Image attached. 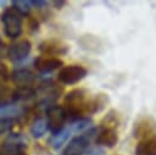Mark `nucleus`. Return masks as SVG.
Masks as SVG:
<instances>
[{"instance_id": "6", "label": "nucleus", "mask_w": 156, "mask_h": 155, "mask_svg": "<svg viewBox=\"0 0 156 155\" xmlns=\"http://www.w3.org/2000/svg\"><path fill=\"white\" fill-rule=\"evenodd\" d=\"M89 144L90 140L87 138L85 134L73 137L63 149L62 155H83L89 148Z\"/></svg>"}, {"instance_id": "1", "label": "nucleus", "mask_w": 156, "mask_h": 155, "mask_svg": "<svg viewBox=\"0 0 156 155\" xmlns=\"http://www.w3.org/2000/svg\"><path fill=\"white\" fill-rule=\"evenodd\" d=\"M1 22L6 37L16 39L22 33V18L13 9H7L1 15Z\"/></svg>"}, {"instance_id": "10", "label": "nucleus", "mask_w": 156, "mask_h": 155, "mask_svg": "<svg viewBox=\"0 0 156 155\" xmlns=\"http://www.w3.org/2000/svg\"><path fill=\"white\" fill-rule=\"evenodd\" d=\"M34 66L43 73H49L62 66V61L57 57H38L34 61Z\"/></svg>"}, {"instance_id": "2", "label": "nucleus", "mask_w": 156, "mask_h": 155, "mask_svg": "<svg viewBox=\"0 0 156 155\" xmlns=\"http://www.w3.org/2000/svg\"><path fill=\"white\" fill-rule=\"evenodd\" d=\"M66 120H67V115H66V111L62 106L54 105L46 110L48 129H50L51 133H55V132L63 129Z\"/></svg>"}, {"instance_id": "20", "label": "nucleus", "mask_w": 156, "mask_h": 155, "mask_svg": "<svg viewBox=\"0 0 156 155\" xmlns=\"http://www.w3.org/2000/svg\"><path fill=\"white\" fill-rule=\"evenodd\" d=\"M118 126V118L117 115H115V111H111L110 114H107V116L104 118L102 123H101V128H111L115 129V127Z\"/></svg>"}, {"instance_id": "18", "label": "nucleus", "mask_w": 156, "mask_h": 155, "mask_svg": "<svg viewBox=\"0 0 156 155\" xmlns=\"http://www.w3.org/2000/svg\"><path fill=\"white\" fill-rule=\"evenodd\" d=\"M12 9L21 16H27L30 10V4L29 1L26 0H13L12 2Z\"/></svg>"}, {"instance_id": "16", "label": "nucleus", "mask_w": 156, "mask_h": 155, "mask_svg": "<svg viewBox=\"0 0 156 155\" xmlns=\"http://www.w3.org/2000/svg\"><path fill=\"white\" fill-rule=\"evenodd\" d=\"M91 124H93V121L88 117H82V118H78V120H74L71 122V128L69 131L72 132H77V133H82V132H87L91 128Z\"/></svg>"}, {"instance_id": "23", "label": "nucleus", "mask_w": 156, "mask_h": 155, "mask_svg": "<svg viewBox=\"0 0 156 155\" xmlns=\"http://www.w3.org/2000/svg\"><path fill=\"white\" fill-rule=\"evenodd\" d=\"M29 4L33 5V6H35V7H38V9H40V7H44L48 2L44 1V0H30Z\"/></svg>"}, {"instance_id": "21", "label": "nucleus", "mask_w": 156, "mask_h": 155, "mask_svg": "<svg viewBox=\"0 0 156 155\" xmlns=\"http://www.w3.org/2000/svg\"><path fill=\"white\" fill-rule=\"evenodd\" d=\"M13 126V120H9V118H1L0 117V135L6 134L11 131Z\"/></svg>"}, {"instance_id": "22", "label": "nucleus", "mask_w": 156, "mask_h": 155, "mask_svg": "<svg viewBox=\"0 0 156 155\" xmlns=\"http://www.w3.org/2000/svg\"><path fill=\"white\" fill-rule=\"evenodd\" d=\"M9 78V72L7 68L4 63H0V82L1 81H6Z\"/></svg>"}, {"instance_id": "3", "label": "nucleus", "mask_w": 156, "mask_h": 155, "mask_svg": "<svg viewBox=\"0 0 156 155\" xmlns=\"http://www.w3.org/2000/svg\"><path fill=\"white\" fill-rule=\"evenodd\" d=\"M87 70L80 65L65 66L58 72V81L63 84H76L87 76Z\"/></svg>"}, {"instance_id": "24", "label": "nucleus", "mask_w": 156, "mask_h": 155, "mask_svg": "<svg viewBox=\"0 0 156 155\" xmlns=\"http://www.w3.org/2000/svg\"><path fill=\"white\" fill-rule=\"evenodd\" d=\"M54 4H55V5L57 6V9H61V6H62V5L65 4V1H55Z\"/></svg>"}, {"instance_id": "9", "label": "nucleus", "mask_w": 156, "mask_h": 155, "mask_svg": "<svg viewBox=\"0 0 156 155\" xmlns=\"http://www.w3.org/2000/svg\"><path fill=\"white\" fill-rule=\"evenodd\" d=\"M68 48L66 44H63L62 41L58 40H45L39 45V51L45 54V55H50V56H55V55H65L67 52Z\"/></svg>"}, {"instance_id": "17", "label": "nucleus", "mask_w": 156, "mask_h": 155, "mask_svg": "<svg viewBox=\"0 0 156 155\" xmlns=\"http://www.w3.org/2000/svg\"><path fill=\"white\" fill-rule=\"evenodd\" d=\"M35 98V92L32 88H18L13 92V101H27Z\"/></svg>"}, {"instance_id": "14", "label": "nucleus", "mask_w": 156, "mask_h": 155, "mask_svg": "<svg viewBox=\"0 0 156 155\" xmlns=\"http://www.w3.org/2000/svg\"><path fill=\"white\" fill-rule=\"evenodd\" d=\"M108 103V98L106 96V94H98L94 99L88 100V105H87V114H95L101 111Z\"/></svg>"}, {"instance_id": "19", "label": "nucleus", "mask_w": 156, "mask_h": 155, "mask_svg": "<svg viewBox=\"0 0 156 155\" xmlns=\"http://www.w3.org/2000/svg\"><path fill=\"white\" fill-rule=\"evenodd\" d=\"M13 101V92L9 89L6 85L0 84V106Z\"/></svg>"}, {"instance_id": "8", "label": "nucleus", "mask_w": 156, "mask_h": 155, "mask_svg": "<svg viewBox=\"0 0 156 155\" xmlns=\"http://www.w3.org/2000/svg\"><path fill=\"white\" fill-rule=\"evenodd\" d=\"M118 142V134L116 129L111 128H99L98 134L95 137V143L100 146L113 148Z\"/></svg>"}, {"instance_id": "13", "label": "nucleus", "mask_w": 156, "mask_h": 155, "mask_svg": "<svg viewBox=\"0 0 156 155\" xmlns=\"http://www.w3.org/2000/svg\"><path fill=\"white\" fill-rule=\"evenodd\" d=\"M69 135H71V131L67 129V128H63V129H61V131H58V132L51 133L50 138L48 139V143H49V145H50L52 149L58 150V149L68 140Z\"/></svg>"}, {"instance_id": "7", "label": "nucleus", "mask_w": 156, "mask_h": 155, "mask_svg": "<svg viewBox=\"0 0 156 155\" xmlns=\"http://www.w3.org/2000/svg\"><path fill=\"white\" fill-rule=\"evenodd\" d=\"M12 82L18 88H30V85L35 82V74L27 68H17L11 73Z\"/></svg>"}, {"instance_id": "11", "label": "nucleus", "mask_w": 156, "mask_h": 155, "mask_svg": "<svg viewBox=\"0 0 156 155\" xmlns=\"http://www.w3.org/2000/svg\"><path fill=\"white\" fill-rule=\"evenodd\" d=\"M24 112H26V107L22 104H18L15 101H11V103H7V104L0 106V117L1 118L13 120L16 117H20Z\"/></svg>"}, {"instance_id": "25", "label": "nucleus", "mask_w": 156, "mask_h": 155, "mask_svg": "<svg viewBox=\"0 0 156 155\" xmlns=\"http://www.w3.org/2000/svg\"><path fill=\"white\" fill-rule=\"evenodd\" d=\"M2 54H4V48H2V45L0 44V59L2 57Z\"/></svg>"}, {"instance_id": "4", "label": "nucleus", "mask_w": 156, "mask_h": 155, "mask_svg": "<svg viewBox=\"0 0 156 155\" xmlns=\"http://www.w3.org/2000/svg\"><path fill=\"white\" fill-rule=\"evenodd\" d=\"M156 134V121L152 117H141L139 118L133 127V137L139 138L140 140L146 139Z\"/></svg>"}, {"instance_id": "15", "label": "nucleus", "mask_w": 156, "mask_h": 155, "mask_svg": "<svg viewBox=\"0 0 156 155\" xmlns=\"http://www.w3.org/2000/svg\"><path fill=\"white\" fill-rule=\"evenodd\" d=\"M48 131V123H46V120L41 118V117H38L35 118L32 124H30V134L33 138L35 139H39L41 138Z\"/></svg>"}, {"instance_id": "26", "label": "nucleus", "mask_w": 156, "mask_h": 155, "mask_svg": "<svg viewBox=\"0 0 156 155\" xmlns=\"http://www.w3.org/2000/svg\"><path fill=\"white\" fill-rule=\"evenodd\" d=\"M0 44H1V38H0Z\"/></svg>"}, {"instance_id": "5", "label": "nucleus", "mask_w": 156, "mask_h": 155, "mask_svg": "<svg viewBox=\"0 0 156 155\" xmlns=\"http://www.w3.org/2000/svg\"><path fill=\"white\" fill-rule=\"evenodd\" d=\"M30 49H32V44H30V41L27 40V39H23V40L12 43L11 45H9V49H7V57H9L11 61H13V62L22 61V60H24V59L29 55Z\"/></svg>"}, {"instance_id": "12", "label": "nucleus", "mask_w": 156, "mask_h": 155, "mask_svg": "<svg viewBox=\"0 0 156 155\" xmlns=\"http://www.w3.org/2000/svg\"><path fill=\"white\" fill-rule=\"evenodd\" d=\"M135 155H156V134L140 140L135 146Z\"/></svg>"}]
</instances>
